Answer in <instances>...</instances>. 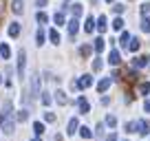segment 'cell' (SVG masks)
I'll return each mask as SVG.
<instances>
[{"mask_svg": "<svg viewBox=\"0 0 150 141\" xmlns=\"http://www.w3.org/2000/svg\"><path fill=\"white\" fill-rule=\"evenodd\" d=\"M2 110H5V113L0 115V126H2V130H5L7 135H11V132H13V113H11V102H5Z\"/></svg>", "mask_w": 150, "mask_h": 141, "instance_id": "obj_1", "label": "cell"}, {"mask_svg": "<svg viewBox=\"0 0 150 141\" xmlns=\"http://www.w3.org/2000/svg\"><path fill=\"white\" fill-rule=\"evenodd\" d=\"M24 66H27V53H24V49H20L18 51V75L24 77Z\"/></svg>", "mask_w": 150, "mask_h": 141, "instance_id": "obj_2", "label": "cell"}, {"mask_svg": "<svg viewBox=\"0 0 150 141\" xmlns=\"http://www.w3.org/2000/svg\"><path fill=\"white\" fill-rule=\"evenodd\" d=\"M91 84H93V77L91 75H82L77 82H73V88H88Z\"/></svg>", "mask_w": 150, "mask_h": 141, "instance_id": "obj_3", "label": "cell"}, {"mask_svg": "<svg viewBox=\"0 0 150 141\" xmlns=\"http://www.w3.org/2000/svg\"><path fill=\"white\" fill-rule=\"evenodd\" d=\"M135 128L139 135H148L150 132V121H146V119H139V121H135Z\"/></svg>", "mask_w": 150, "mask_h": 141, "instance_id": "obj_4", "label": "cell"}, {"mask_svg": "<svg viewBox=\"0 0 150 141\" xmlns=\"http://www.w3.org/2000/svg\"><path fill=\"white\" fill-rule=\"evenodd\" d=\"M38 90H40V77H38V75H31V97H35Z\"/></svg>", "mask_w": 150, "mask_h": 141, "instance_id": "obj_5", "label": "cell"}, {"mask_svg": "<svg viewBox=\"0 0 150 141\" xmlns=\"http://www.w3.org/2000/svg\"><path fill=\"white\" fill-rule=\"evenodd\" d=\"M108 62H110L112 66H117L119 62H122V55H119L117 49H112V51H110V55H108Z\"/></svg>", "mask_w": 150, "mask_h": 141, "instance_id": "obj_6", "label": "cell"}, {"mask_svg": "<svg viewBox=\"0 0 150 141\" xmlns=\"http://www.w3.org/2000/svg\"><path fill=\"white\" fill-rule=\"evenodd\" d=\"M95 27H97V31H99V33L106 31V29H108V24H106V16H99L97 22H95Z\"/></svg>", "mask_w": 150, "mask_h": 141, "instance_id": "obj_7", "label": "cell"}, {"mask_svg": "<svg viewBox=\"0 0 150 141\" xmlns=\"http://www.w3.org/2000/svg\"><path fill=\"white\" fill-rule=\"evenodd\" d=\"M77 106H80V113H84V115L91 110V104L86 102V97H80V99H77Z\"/></svg>", "mask_w": 150, "mask_h": 141, "instance_id": "obj_8", "label": "cell"}, {"mask_svg": "<svg viewBox=\"0 0 150 141\" xmlns=\"http://www.w3.org/2000/svg\"><path fill=\"white\" fill-rule=\"evenodd\" d=\"M77 31H80V22H77L75 18H73V20H69V33H71V38H73Z\"/></svg>", "mask_w": 150, "mask_h": 141, "instance_id": "obj_9", "label": "cell"}, {"mask_svg": "<svg viewBox=\"0 0 150 141\" xmlns=\"http://www.w3.org/2000/svg\"><path fill=\"white\" fill-rule=\"evenodd\" d=\"M55 99H57V104H62V106H66V104L71 102V99L66 97V93H64V90H57V93H55Z\"/></svg>", "mask_w": 150, "mask_h": 141, "instance_id": "obj_10", "label": "cell"}, {"mask_svg": "<svg viewBox=\"0 0 150 141\" xmlns=\"http://www.w3.org/2000/svg\"><path fill=\"white\" fill-rule=\"evenodd\" d=\"M77 130H80V121H77V119H71L69 121V130L66 132H69V135H75Z\"/></svg>", "mask_w": 150, "mask_h": 141, "instance_id": "obj_11", "label": "cell"}, {"mask_svg": "<svg viewBox=\"0 0 150 141\" xmlns=\"http://www.w3.org/2000/svg\"><path fill=\"white\" fill-rule=\"evenodd\" d=\"M146 64H148V57H135V60H132V66H135V68H144Z\"/></svg>", "mask_w": 150, "mask_h": 141, "instance_id": "obj_12", "label": "cell"}, {"mask_svg": "<svg viewBox=\"0 0 150 141\" xmlns=\"http://www.w3.org/2000/svg\"><path fill=\"white\" fill-rule=\"evenodd\" d=\"M110 86V77H104V80H99V84H97V90L99 93H104V90Z\"/></svg>", "mask_w": 150, "mask_h": 141, "instance_id": "obj_13", "label": "cell"}, {"mask_svg": "<svg viewBox=\"0 0 150 141\" xmlns=\"http://www.w3.org/2000/svg\"><path fill=\"white\" fill-rule=\"evenodd\" d=\"M93 29H95V20H93V16H88V18H86V24H84V31L93 33Z\"/></svg>", "mask_w": 150, "mask_h": 141, "instance_id": "obj_14", "label": "cell"}, {"mask_svg": "<svg viewBox=\"0 0 150 141\" xmlns=\"http://www.w3.org/2000/svg\"><path fill=\"white\" fill-rule=\"evenodd\" d=\"M71 11H73V18L77 20V18L82 16V11H84V9H82V5H77V2H75V5H71Z\"/></svg>", "mask_w": 150, "mask_h": 141, "instance_id": "obj_15", "label": "cell"}, {"mask_svg": "<svg viewBox=\"0 0 150 141\" xmlns=\"http://www.w3.org/2000/svg\"><path fill=\"white\" fill-rule=\"evenodd\" d=\"M9 35H11V38H18V35H20V24L18 22H13L9 27Z\"/></svg>", "mask_w": 150, "mask_h": 141, "instance_id": "obj_16", "label": "cell"}, {"mask_svg": "<svg viewBox=\"0 0 150 141\" xmlns=\"http://www.w3.org/2000/svg\"><path fill=\"white\" fill-rule=\"evenodd\" d=\"M11 9H13V13H22V0H13V2H11Z\"/></svg>", "mask_w": 150, "mask_h": 141, "instance_id": "obj_17", "label": "cell"}, {"mask_svg": "<svg viewBox=\"0 0 150 141\" xmlns=\"http://www.w3.org/2000/svg\"><path fill=\"white\" fill-rule=\"evenodd\" d=\"M0 55L5 57V60H9V57H11V49L7 47V44H0Z\"/></svg>", "mask_w": 150, "mask_h": 141, "instance_id": "obj_18", "label": "cell"}, {"mask_svg": "<svg viewBox=\"0 0 150 141\" xmlns=\"http://www.w3.org/2000/svg\"><path fill=\"white\" fill-rule=\"evenodd\" d=\"M49 38H51L53 44H60V33H57L55 29H51V31H49Z\"/></svg>", "mask_w": 150, "mask_h": 141, "instance_id": "obj_19", "label": "cell"}, {"mask_svg": "<svg viewBox=\"0 0 150 141\" xmlns=\"http://www.w3.org/2000/svg\"><path fill=\"white\" fill-rule=\"evenodd\" d=\"M112 29H115V31H122V29H124V20L115 18V20H112Z\"/></svg>", "mask_w": 150, "mask_h": 141, "instance_id": "obj_20", "label": "cell"}, {"mask_svg": "<svg viewBox=\"0 0 150 141\" xmlns=\"http://www.w3.org/2000/svg\"><path fill=\"white\" fill-rule=\"evenodd\" d=\"M33 132H35V135H38V137H40V135H42V132H44V123H40V121H35V123H33Z\"/></svg>", "mask_w": 150, "mask_h": 141, "instance_id": "obj_21", "label": "cell"}, {"mask_svg": "<svg viewBox=\"0 0 150 141\" xmlns=\"http://www.w3.org/2000/svg\"><path fill=\"white\" fill-rule=\"evenodd\" d=\"M139 44H141L139 40H137V38H132V40H130V44H128V49H130V51L135 53V51H139Z\"/></svg>", "mask_w": 150, "mask_h": 141, "instance_id": "obj_22", "label": "cell"}, {"mask_svg": "<svg viewBox=\"0 0 150 141\" xmlns=\"http://www.w3.org/2000/svg\"><path fill=\"white\" fill-rule=\"evenodd\" d=\"M139 93L141 95H148L150 93V84H148V82H141V84H139Z\"/></svg>", "mask_w": 150, "mask_h": 141, "instance_id": "obj_23", "label": "cell"}, {"mask_svg": "<svg viewBox=\"0 0 150 141\" xmlns=\"http://www.w3.org/2000/svg\"><path fill=\"white\" fill-rule=\"evenodd\" d=\"M106 126L115 128V126H117V117H115V115H108V117H106Z\"/></svg>", "mask_w": 150, "mask_h": 141, "instance_id": "obj_24", "label": "cell"}, {"mask_svg": "<svg viewBox=\"0 0 150 141\" xmlns=\"http://www.w3.org/2000/svg\"><path fill=\"white\" fill-rule=\"evenodd\" d=\"M80 135H82V139H91V137H93V132L84 126V128H80Z\"/></svg>", "mask_w": 150, "mask_h": 141, "instance_id": "obj_25", "label": "cell"}, {"mask_svg": "<svg viewBox=\"0 0 150 141\" xmlns=\"http://www.w3.org/2000/svg\"><path fill=\"white\" fill-rule=\"evenodd\" d=\"M95 51H97V53L104 51V38H97V40H95Z\"/></svg>", "mask_w": 150, "mask_h": 141, "instance_id": "obj_26", "label": "cell"}, {"mask_svg": "<svg viewBox=\"0 0 150 141\" xmlns=\"http://www.w3.org/2000/svg\"><path fill=\"white\" fill-rule=\"evenodd\" d=\"M141 16L150 20V5H148V2H146V5H141Z\"/></svg>", "mask_w": 150, "mask_h": 141, "instance_id": "obj_27", "label": "cell"}, {"mask_svg": "<svg viewBox=\"0 0 150 141\" xmlns=\"http://www.w3.org/2000/svg\"><path fill=\"white\" fill-rule=\"evenodd\" d=\"M119 42H122V47H128V42H130V35L124 31V33H122V38H119Z\"/></svg>", "mask_w": 150, "mask_h": 141, "instance_id": "obj_28", "label": "cell"}, {"mask_svg": "<svg viewBox=\"0 0 150 141\" xmlns=\"http://www.w3.org/2000/svg\"><path fill=\"white\" fill-rule=\"evenodd\" d=\"M141 31L150 33V20H148V18H144V20H141Z\"/></svg>", "mask_w": 150, "mask_h": 141, "instance_id": "obj_29", "label": "cell"}, {"mask_svg": "<svg viewBox=\"0 0 150 141\" xmlns=\"http://www.w3.org/2000/svg\"><path fill=\"white\" fill-rule=\"evenodd\" d=\"M80 55H82V57H88V55H91V47H88V44H84V47L80 49Z\"/></svg>", "mask_w": 150, "mask_h": 141, "instance_id": "obj_30", "label": "cell"}, {"mask_svg": "<svg viewBox=\"0 0 150 141\" xmlns=\"http://www.w3.org/2000/svg\"><path fill=\"white\" fill-rule=\"evenodd\" d=\"M53 20H55V24H64V13H62V11H60V13H55V16H53Z\"/></svg>", "mask_w": 150, "mask_h": 141, "instance_id": "obj_31", "label": "cell"}, {"mask_svg": "<svg viewBox=\"0 0 150 141\" xmlns=\"http://www.w3.org/2000/svg\"><path fill=\"white\" fill-rule=\"evenodd\" d=\"M102 66H104V62H102V57H97V60L93 62V70H102Z\"/></svg>", "mask_w": 150, "mask_h": 141, "instance_id": "obj_32", "label": "cell"}, {"mask_svg": "<svg viewBox=\"0 0 150 141\" xmlns=\"http://www.w3.org/2000/svg\"><path fill=\"white\" fill-rule=\"evenodd\" d=\"M42 104H44V106L51 104V95H49V93H42Z\"/></svg>", "mask_w": 150, "mask_h": 141, "instance_id": "obj_33", "label": "cell"}, {"mask_svg": "<svg viewBox=\"0 0 150 141\" xmlns=\"http://www.w3.org/2000/svg\"><path fill=\"white\" fill-rule=\"evenodd\" d=\"M38 22H42V24L49 22V16H47V13H38Z\"/></svg>", "mask_w": 150, "mask_h": 141, "instance_id": "obj_34", "label": "cell"}, {"mask_svg": "<svg viewBox=\"0 0 150 141\" xmlns=\"http://www.w3.org/2000/svg\"><path fill=\"white\" fill-rule=\"evenodd\" d=\"M35 40H38V44H44V31H38Z\"/></svg>", "mask_w": 150, "mask_h": 141, "instance_id": "obj_35", "label": "cell"}, {"mask_svg": "<svg viewBox=\"0 0 150 141\" xmlns=\"http://www.w3.org/2000/svg\"><path fill=\"white\" fill-rule=\"evenodd\" d=\"M27 117H29L27 110H20V113H18V121H27Z\"/></svg>", "mask_w": 150, "mask_h": 141, "instance_id": "obj_36", "label": "cell"}, {"mask_svg": "<svg viewBox=\"0 0 150 141\" xmlns=\"http://www.w3.org/2000/svg\"><path fill=\"white\" fill-rule=\"evenodd\" d=\"M124 9H126V7H124V5H115V7H112V11H115V13H124Z\"/></svg>", "mask_w": 150, "mask_h": 141, "instance_id": "obj_37", "label": "cell"}, {"mask_svg": "<svg viewBox=\"0 0 150 141\" xmlns=\"http://www.w3.org/2000/svg\"><path fill=\"white\" fill-rule=\"evenodd\" d=\"M44 119H47L49 123H53V121H55V115H53V113H44Z\"/></svg>", "mask_w": 150, "mask_h": 141, "instance_id": "obj_38", "label": "cell"}, {"mask_svg": "<svg viewBox=\"0 0 150 141\" xmlns=\"http://www.w3.org/2000/svg\"><path fill=\"white\" fill-rule=\"evenodd\" d=\"M126 132H137V128H135V121L126 123Z\"/></svg>", "mask_w": 150, "mask_h": 141, "instance_id": "obj_39", "label": "cell"}, {"mask_svg": "<svg viewBox=\"0 0 150 141\" xmlns=\"http://www.w3.org/2000/svg\"><path fill=\"white\" fill-rule=\"evenodd\" d=\"M95 135L102 139V135H104V123H97V132H95Z\"/></svg>", "mask_w": 150, "mask_h": 141, "instance_id": "obj_40", "label": "cell"}, {"mask_svg": "<svg viewBox=\"0 0 150 141\" xmlns=\"http://www.w3.org/2000/svg\"><path fill=\"white\" fill-rule=\"evenodd\" d=\"M144 108H146V113H150V99H146V104H144Z\"/></svg>", "mask_w": 150, "mask_h": 141, "instance_id": "obj_41", "label": "cell"}, {"mask_svg": "<svg viewBox=\"0 0 150 141\" xmlns=\"http://www.w3.org/2000/svg\"><path fill=\"white\" fill-rule=\"evenodd\" d=\"M106 141H117V135H115V132H112V135H108V139Z\"/></svg>", "mask_w": 150, "mask_h": 141, "instance_id": "obj_42", "label": "cell"}, {"mask_svg": "<svg viewBox=\"0 0 150 141\" xmlns=\"http://www.w3.org/2000/svg\"><path fill=\"white\" fill-rule=\"evenodd\" d=\"M2 7H5V0H0V16H2Z\"/></svg>", "mask_w": 150, "mask_h": 141, "instance_id": "obj_43", "label": "cell"}, {"mask_svg": "<svg viewBox=\"0 0 150 141\" xmlns=\"http://www.w3.org/2000/svg\"><path fill=\"white\" fill-rule=\"evenodd\" d=\"M31 141H40V137H35V139H31Z\"/></svg>", "mask_w": 150, "mask_h": 141, "instance_id": "obj_44", "label": "cell"}, {"mask_svg": "<svg viewBox=\"0 0 150 141\" xmlns=\"http://www.w3.org/2000/svg\"><path fill=\"white\" fill-rule=\"evenodd\" d=\"M148 66H150V55H148Z\"/></svg>", "mask_w": 150, "mask_h": 141, "instance_id": "obj_45", "label": "cell"}, {"mask_svg": "<svg viewBox=\"0 0 150 141\" xmlns=\"http://www.w3.org/2000/svg\"><path fill=\"white\" fill-rule=\"evenodd\" d=\"M0 84H2V75H0Z\"/></svg>", "mask_w": 150, "mask_h": 141, "instance_id": "obj_46", "label": "cell"}, {"mask_svg": "<svg viewBox=\"0 0 150 141\" xmlns=\"http://www.w3.org/2000/svg\"><path fill=\"white\" fill-rule=\"evenodd\" d=\"M106 2H112V0H106Z\"/></svg>", "mask_w": 150, "mask_h": 141, "instance_id": "obj_47", "label": "cell"}]
</instances>
